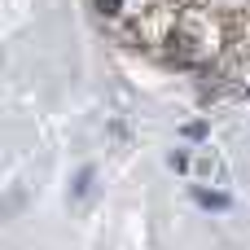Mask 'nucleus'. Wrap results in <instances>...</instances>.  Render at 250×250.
<instances>
[{
	"label": "nucleus",
	"mask_w": 250,
	"mask_h": 250,
	"mask_svg": "<svg viewBox=\"0 0 250 250\" xmlns=\"http://www.w3.org/2000/svg\"><path fill=\"white\" fill-rule=\"evenodd\" d=\"M220 48H224V31H220V22H215L207 9H180L171 35L163 40L167 62L193 66V70H198V66H215V62H220Z\"/></svg>",
	"instance_id": "nucleus-1"
},
{
	"label": "nucleus",
	"mask_w": 250,
	"mask_h": 250,
	"mask_svg": "<svg viewBox=\"0 0 250 250\" xmlns=\"http://www.w3.org/2000/svg\"><path fill=\"white\" fill-rule=\"evenodd\" d=\"M92 9L101 22H127V18H141L149 0H92Z\"/></svg>",
	"instance_id": "nucleus-2"
},
{
	"label": "nucleus",
	"mask_w": 250,
	"mask_h": 250,
	"mask_svg": "<svg viewBox=\"0 0 250 250\" xmlns=\"http://www.w3.org/2000/svg\"><path fill=\"white\" fill-rule=\"evenodd\" d=\"M193 202L207 207V211H229V207H233V198H229L224 189H202V185H193Z\"/></svg>",
	"instance_id": "nucleus-3"
},
{
	"label": "nucleus",
	"mask_w": 250,
	"mask_h": 250,
	"mask_svg": "<svg viewBox=\"0 0 250 250\" xmlns=\"http://www.w3.org/2000/svg\"><path fill=\"white\" fill-rule=\"evenodd\" d=\"M92 176H97V171H92V167H83V171L75 176V189H70V193H75V198H83V193L92 189Z\"/></svg>",
	"instance_id": "nucleus-4"
},
{
	"label": "nucleus",
	"mask_w": 250,
	"mask_h": 250,
	"mask_svg": "<svg viewBox=\"0 0 250 250\" xmlns=\"http://www.w3.org/2000/svg\"><path fill=\"white\" fill-rule=\"evenodd\" d=\"M167 163H171L176 171H193V158H189L185 149H171V158H167Z\"/></svg>",
	"instance_id": "nucleus-5"
},
{
	"label": "nucleus",
	"mask_w": 250,
	"mask_h": 250,
	"mask_svg": "<svg viewBox=\"0 0 250 250\" xmlns=\"http://www.w3.org/2000/svg\"><path fill=\"white\" fill-rule=\"evenodd\" d=\"M185 136H193V141H202V136H207V123H189V127H185Z\"/></svg>",
	"instance_id": "nucleus-6"
}]
</instances>
